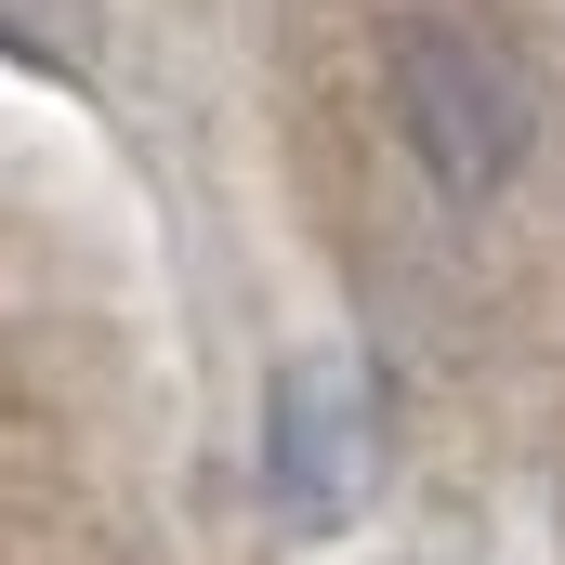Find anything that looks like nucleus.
Listing matches in <instances>:
<instances>
[{"label":"nucleus","mask_w":565,"mask_h":565,"mask_svg":"<svg viewBox=\"0 0 565 565\" xmlns=\"http://www.w3.org/2000/svg\"><path fill=\"white\" fill-rule=\"evenodd\" d=\"M382 106H395L408 171H422L447 211H487V198L526 171V145H540V79H526V53L487 40V26H460V13H408V26L382 40Z\"/></svg>","instance_id":"1"},{"label":"nucleus","mask_w":565,"mask_h":565,"mask_svg":"<svg viewBox=\"0 0 565 565\" xmlns=\"http://www.w3.org/2000/svg\"><path fill=\"white\" fill-rule=\"evenodd\" d=\"M369 473H382L369 369H355L342 342L289 355L277 382H264V500H277L302 540H342V526H355V500H369Z\"/></svg>","instance_id":"2"},{"label":"nucleus","mask_w":565,"mask_h":565,"mask_svg":"<svg viewBox=\"0 0 565 565\" xmlns=\"http://www.w3.org/2000/svg\"><path fill=\"white\" fill-rule=\"evenodd\" d=\"M0 40H13L26 66H66V79L93 66V13H79V0H0Z\"/></svg>","instance_id":"3"}]
</instances>
